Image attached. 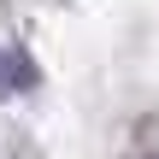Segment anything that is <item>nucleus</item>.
Here are the masks:
<instances>
[{"instance_id": "f257e3e1", "label": "nucleus", "mask_w": 159, "mask_h": 159, "mask_svg": "<svg viewBox=\"0 0 159 159\" xmlns=\"http://www.w3.org/2000/svg\"><path fill=\"white\" fill-rule=\"evenodd\" d=\"M30 83H35L30 59H24V53H12V47H0V94H18V89H30Z\"/></svg>"}]
</instances>
